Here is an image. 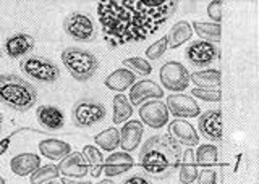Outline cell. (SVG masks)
Instances as JSON below:
<instances>
[{"label":"cell","instance_id":"obj_1","mask_svg":"<svg viewBox=\"0 0 259 184\" xmlns=\"http://www.w3.org/2000/svg\"><path fill=\"white\" fill-rule=\"evenodd\" d=\"M177 0H109L97 5L104 41L110 49L141 42L172 18Z\"/></svg>","mask_w":259,"mask_h":184},{"label":"cell","instance_id":"obj_2","mask_svg":"<svg viewBox=\"0 0 259 184\" xmlns=\"http://www.w3.org/2000/svg\"><path fill=\"white\" fill-rule=\"evenodd\" d=\"M182 162V146L168 134L152 136L140 150V166L154 179L170 178Z\"/></svg>","mask_w":259,"mask_h":184},{"label":"cell","instance_id":"obj_3","mask_svg":"<svg viewBox=\"0 0 259 184\" xmlns=\"http://www.w3.org/2000/svg\"><path fill=\"white\" fill-rule=\"evenodd\" d=\"M37 102L36 87L18 75H0V103L15 111H29Z\"/></svg>","mask_w":259,"mask_h":184},{"label":"cell","instance_id":"obj_4","mask_svg":"<svg viewBox=\"0 0 259 184\" xmlns=\"http://www.w3.org/2000/svg\"><path fill=\"white\" fill-rule=\"evenodd\" d=\"M60 57L71 78H75L79 83L89 81L99 70V60L96 55L79 47H68L62 50Z\"/></svg>","mask_w":259,"mask_h":184},{"label":"cell","instance_id":"obj_5","mask_svg":"<svg viewBox=\"0 0 259 184\" xmlns=\"http://www.w3.org/2000/svg\"><path fill=\"white\" fill-rule=\"evenodd\" d=\"M20 68L28 78L42 84H54L60 78V68L44 55H26L21 58Z\"/></svg>","mask_w":259,"mask_h":184},{"label":"cell","instance_id":"obj_6","mask_svg":"<svg viewBox=\"0 0 259 184\" xmlns=\"http://www.w3.org/2000/svg\"><path fill=\"white\" fill-rule=\"evenodd\" d=\"M105 107L101 102L81 99L71 108V119L73 125L78 128H91L97 123H101L105 118Z\"/></svg>","mask_w":259,"mask_h":184},{"label":"cell","instance_id":"obj_7","mask_svg":"<svg viewBox=\"0 0 259 184\" xmlns=\"http://www.w3.org/2000/svg\"><path fill=\"white\" fill-rule=\"evenodd\" d=\"M160 84L170 92H182L190 84V73L180 62L170 60L159 71Z\"/></svg>","mask_w":259,"mask_h":184},{"label":"cell","instance_id":"obj_8","mask_svg":"<svg viewBox=\"0 0 259 184\" xmlns=\"http://www.w3.org/2000/svg\"><path fill=\"white\" fill-rule=\"evenodd\" d=\"M63 29L70 37L79 42H91L97 36V29L93 20L84 13H70L63 21Z\"/></svg>","mask_w":259,"mask_h":184},{"label":"cell","instance_id":"obj_9","mask_svg":"<svg viewBox=\"0 0 259 184\" xmlns=\"http://www.w3.org/2000/svg\"><path fill=\"white\" fill-rule=\"evenodd\" d=\"M186 58L191 63L193 67L196 68H207L209 65H212L214 62L219 60V52L217 45L215 44H210L206 41H196V42H191L188 45V49L185 52Z\"/></svg>","mask_w":259,"mask_h":184},{"label":"cell","instance_id":"obj_10","mask_svg":"<svg viewBox=\"0 0 259 184\" xmlns=\"http://www.w3.org/2000/svg\"><path fill=\"white\" fill-rule=\"evenodd\" d=\"M165 107L168 113H172L177 118H194L201 113V108L191 95L186 94H170L167 97Z\"/></svg>","mask_w":259,"mask_h":184},{"label":"cell","instance_id":"obj_11","mask_svg":"<svg viewBox=\"0 0 259 184\" xmlns=\"http://www.w3.org/2000/svg\"><path fill=\"white\" fill-rule=\"evenodd\" d=\"M140 121L148 125L152 130H160L168 125V110L164 102L160 100H149L143 103L140 108Z\"/></svg>","mask_w":259,"mask_h":184},{"label":"cell","instance_id":"obj_12","mask_svg":"<svg viewBox=\"0 0 259 184\" xmlns=\"http://www.w3.org/2000/svg\"><path fill=\"white\" fill-rule=\"evenodd\" d=\"M164 97V89L152 79H143V81H136L130 87V103L132 107L141 105L143 102L154 99L160 100Z\"/></svg>","mask_w":259,"mask_h":184},{"label":"cell","instance_id":"obj_13","mask_svg":"<svg viewBox=\"0 0 259 184\" xmlns=\"http://www.w3.org/2000/svg\"><path fill=\"white\" fill-rule=\"evenodd\" d=\"M199 133L204 136L206 139L212 142H221L222 141V111L212 108L207 110L206 113L199 116L198 121Z\"/></svg>","mask_w":259,"mask_h":184},{"label":"cell","instance_id":"obj_14","mask_svg":"<svg viewBox=\"0 0 259 184\" xmlns=\"http://www.w3.org/2000/svg\"><path fill=\"white\" fill-rule=\"evenodd\" d=\"M168 136L172 139H175L180 146H198L199 144V134L196 130L186 121V119H174L168 123Z\"/></svg>","mask_w":259,"mask_h":184},{"label":"cell","instance_id":"obj_15","mask_svg":"<svg viewBox=\"0 0 259 184\" xmlns=\"http://www.w3.org/2000/svg\"><path fill=\"white\" fill-rule=\"evenodd\" d=\"M57 166H59V171L63 178H83L84 174L89 173L86 160L79 152H71L67 157H63Z\"/></svg>","mask_w":259,"mask_h":184},{"label":"cell","instance_id":"obj_16","mask_svg":"<svg viewBox=\"0 0 259 184\" xmlns=\"http://www.w3.org/2000/svg\"><path fill=\"white\" fill-rule=\"evenodd\" d=\"M36 41L34 37L28 33H15L5 41V52L10 58H20L26 57V55L34 49Z\"/></svg>","mask_w":259,"mask_h":184},{"label":"cell","instance_id":"obj_17","mask_svg":"<svg viewBox=\"0 0 259 184\" xmlns=\"http://www.w3.org/2000/svg\"><path fill=\"white\" fill-rule=\"evenodd\" d=\"M144 128L140 119H128L120 130V147L123 152H133L143 139Z\"/></svg>","mask_w":259,"mask_h":184},{"label":"cell","instance_id":"obj_18","mask_svg":"<svg viewBox=\"0 0 259 184\" xmlns=\"http://www.w3.org/2000/svg\"><path fill=\"white\" fill-rule=\"evenodd\" d=\"M36 118L39 125L49 131H60L65 126V115L59 107L40 105L36 110Z\"/></svg>","mask_w":259,"mask_h":184},{"label":"cell","instance_id":"obj_19","mask_svg":"<svg viewBox=\"0 0 259 184\" xmlns=\"http://www.w3.org/2000/svg\"><path fill=\"white\" fill-rule=\"evenodd\" d=\"M135 166L133 157L128 154V152H115L107 157V160L104 162L102 171L105 176L113 178V176L123 174L125 171H130Z\"/></svg>","mask_w":259,"mask_h":184},{"label":"cell","instance_id":"obj_20","mask_svg":"<svg viewBox=\"0 0 259 184\" xmlns=\"http://www.w3.org/2000/svg\"><path fill=\"white\" fill-rule=\"evenodd\" d=\"M136 83V75L132 73L128 68H118L104 79V84L107 89L115 92H123L128 87H132Z\"/></svg>","mask_w":259,"mask_h":184},{"label":"cell","instance_id":"obj_21","mask_svg":"<svg viewBox=\"0 0 259 184\" xmlns=\"http://www.w3.org/2000/svg\"><path fill=\"white\" fill-rule=\"evenodd\" d=\"M39 166H40L39 155L31 154V152L18 154L16 157H13L10 162V168L16 176H31Z\"/></svg>","mask_w":259,"mask_h":184},{"label":"cell","instance_id":"obj_22","mask_svg":"<svg viewBox=\"0 0 259 184\" xmlns=\"http://www.w3.org/2000/svg\"><path fill=\"white\" fill-rule=\"evenodd\" d=\"M198 163L196 158H194V152L191 147L186 149L182 154V162L178 165V176H180V182L182 184H191L194 179L198 178Z\"/></svg>","mask_w":259,"mask_h":184},{"label":"cell","instance_id":"obj_23","mask_svg":"<svg viewBox=\"0 0 259 184\" xmlns=\"http://www.w3.org/2000/svg\"><path fill=\"white\" fill-rule=\"evenodd\" d=\"M37 147H39L40 155H44L46 158H51V160H62L63 157L71 154L70 144L59 141V139H44L39 142Z\"/></svg>","mask_w":259,"mask_h":184},{"label":"cell","instance_id":"obj_24","mask_svg":"<svg viewBox=\"0 0 259 184\" xmlns=\"http://www.w3.org/2000/svg\"><path fill=\"white\" fill-rule=\"evenodd\" d=\"M221 70L217 68H209V70H201L194 71L190 75V81L194 83V86L199 89H217L221 84Z\"/></svg>","mask_w":259,"mask_h":184},{"label":"cell","instance_id":"obj_25","mask_svg":"<svg viewBox=\"0 0 259 184\" xmlns=\"http://www.w3.org/2000/svg\"><path fill=\"white\" fill-rule=\"evenodd\" d=\"M193 36V28L188 21H178L168 31L167 37V49H177L182 44L188 42Z\"/></svg>","mask_w":259,"mask_h":184},{"label":"cell","instance_id":"obj_26","mask_svg":"<svg viewBox=\"0 0 259 184\" xmlns=\"http://www.w3.org/2000/svg\"><path fill=\"white\" fill-rule=\"evenodd\" d=\"M113 116H112V121L115 125L120 123H125L128 121V118H132L133 115V107L130 103L128 97L125 94H115L113 95Z\"/></svg>","mask_w":259,"mask_h":184},{"label":"cell","instance_id":"obj_27","mask_svg":"<svg viewBox=\"0 0 259 184\" xmlns=\"http://www.w3.org/2000/svg\"><path fill=\"white\" fill-rule=\"evenodd\" d=\"M191 28H193L194 33L201 37V41H206V42H210V44L221 42V37H222L221 25H215V23L194 21Z\"/></svg>","mask_w":259,"mask_h":184},{"label":"cell","instance_id":"obj_28","mask_svg":"<svg viewBox=\"0 0 259 184\" xmlns=\"http://www.w3.org/2000/svg\"><path fill=\"white\" fill-rule=\"evenodd\" d=\"M81 154H83V157L86 160L91 176L93 178H99L102 173V166H104V157L101 154V150L96 146H84Z\"/></svg>","mask_w":259,"mask_h":184},{"label":"cell","instance_id":"obj_29","mask_svg":"<svg viewBox=\"0 0 259 184\" xmlns=\"http://www.w3.org/2000/svg\"><path fill=\"white\" fill-rule=\"evenodd\" d=\"M96 146H99L105 152H112L120 146V131L117 128H107L94 136Z\"/></svg>","mask_w":259,"mask_h":184},{"label":"cell","instance_id":"obj_30","mask_svg":"<svg viewBox=\"0 0 259 184\" xmlns=\"http://www.w3.org/2000/svg\"><path fill=\"white\" fill-rule=\"evenodd\" d=\"M60 176L59 166L57 165H46V166H39L37 170L31 174V184H46L49 181H54Z\"/></svg>","mask_w":259,"mask_h":184},{"label":"cell","instance_id":"obj_31","mask_svg":"<svg viewBox=\"0 0 259 184\" xmlns=\"http://www.w3.org/2000/svg\"><path fill=\"white\" fill-rule=\"evenodd\" d=\"M217 155L219 150L212 144H204V146H199L196 149V154H194V158H196V163L199 165H212L217 162Z\"/></svg>","mask_w":259,"mask_h":184},{"label":"cell","instance_id":"obj_32","mask_svg":"<svg viewBox=\"0 0 259 184\" xmlns=\"http://www.w3.org/2000/svg\"><path fill=\"white\" fill-rule=\"evenodd\" d=\"M123 67L130 68L132 73H138L141 76H149L152 73V67L148 60H144L141 57H132L123 60Z\"/></svg>","mask_w":259,"mask_h":184},{"label":"cell","instance_id":"obj_33","mask_svg":"<svg viewBox=\"0 0 259 184\" xmlns=\"http://www.w3.org/2000/svg\"><path fill=\"white\" fill-rule=\"evenodd\" d=\"M165 50H167V37L164 36L146 49V57H148L149 60H159V58L164 57Z\"/></svg>","mask_w":259,"mask_h":184},{"label":"cell","instance_id":"obj_34","mask_svg":"<svg viewBox=\"0 0 259 184\" xmlns=\"http://www.w3.org/2000/svg\"><path fill=\"white\" fill-rule=\"evenodd\" d=\"M191 97L194 99H201L204 102H219L221 100V91L219 89H199V87H194L191 91Z\"/></svg>","mask_w":259,"mask_h":184},{"label":"cell","instance_id":"obj_35","mask_svg":"<svg viewBox=\"0 0 259 184\" xmlns=\"http://www.w3.org/2000/svg\"><path fill=\"white\" fill-rule=\"evenodd\" d=\"M207 15H209V18L212 20V23L221 25V21H222V2H219V0L210 2L207 5Z\"/></svg>","mask_w":259,"mask_h":184},{"label":"cell","instance_id":"obj_36","mask_svg":"<svg viewBox=\"0 0 259 184\" xmlns=\"http://www.w3.org/2000/svg\"><path fill=\"white\" fill-rule=\"evenodd\" d=\"M198 184H217L215 170H201L198 173Z\"/></svg>","mask_w":259,"mask_h":184},{"label":"cell","instance_id":"obj_37","mask_svg":"<svg viewBox=\"0 0 259 184\" xmlns=\"http://www.w3.org/2000/svg\"><path fill=\"white\" fill-rule=\"evenodd\" d=\"M121 184H152V181L148 178V174H143V173H135L132 176H128Z\"/></svg>","mask_w":259,"mask_h":184},{"label":"cell","instance_id":"obj_38","mask_svg":"<svg viewBox=\"0 0 259 184\" xmlns=\"http://www.w3.org/2000/svg\"><path fill=\"white\" fill-rule=\"evenodd\" d=\"M12 138H13V136H8L7 139H4L2 142H0V155H2L4 152H5V150L8 149V146H10V142H12Z\"/></svg>","mask_w":259,"mask_h":184},{"label":"cell","instance_id":"obj_39","mask_svg":"<svg viewBox=\"0 0 259 184\" xmlns=\"http://www.w3.org/2000/svg\"><path fill=\"white\" fill-rule=\"evenodd\" d=\"M62 184H93L91 181H71L68 178H63L62 179Z\"/></svg>","mask_w":259,"mask_h":184},{"label":"cell","instance_id":"obj_40","mask_svg":"<svg viewBox=\"0 0 259 184\" xmlns=\"http://www.w3.org/2000/svg\"><path fill=\"white\" fill-rule=\"evenodd\" d=\"M97 184H115V182H113L112 179H104V181H99Z\"/></svg>","mask_w":259,"mask_h":184},{"label":"cell","instance_id":"obj_41","mask_svg":"<svg viewBox=\"0 0 259 184\" xmlns=\"http://www.w3.org/2000/svg\"><path fill=\"white\" fill-rule=\"evenodd\" d=\"M2 128H4V116L0 113V133H2Z\"/></svg>","mask_w":259,"mask_h":184},{"label":"cell","instance_id":"obj_42","mask_svg":"<svg viewBox=\"0 0 259 184\" xmlns=\"http://www.w3.org/2000/svg\"><path fill=\"white\" fill-rule=\"evenodd\" d=\"M46 184H62V181H57V179H54V181H49V182H46Z\"/></svg>","mask_w":259,"mask_h":184},{"label":"cell","instance_id":"obj_43","mask_svg":"<svg viewBox=\"0 0 259 184\" xmlns=\"http://www.w3.org/2000/svg\"><path fill=\"white\" fill-rule=\"evenodd\" d=\"M0 184H5V179H4V176H0Z\"/></svg>","mask_w":259,"mask_h":184},{"label":"cell","instance_id":"obj_44","mask_svg":"<svg viewBox=\"0 0 259 184\" xmlns=\"http://www.w3.org/2000/svg\"><path fill=\"white\" fill-rule=\"evenodd\" d=\"M0 58H2V50H0Z\"/></svg>","mask_w":259,"mask_h":184}]
</instances>
